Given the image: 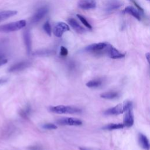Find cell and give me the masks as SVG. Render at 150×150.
Returning <instances> with one entry per match:
<instances>
[{
    "mask_svg": "<svg viewBox=\"0 0 150 150\" xmlns=\"http://www.w3.org/2000/svg\"><path fill=\"white\" fill-rule=\"evenodd\" d=\"M26 25V22L25 20H20L18 21L2 25L0 26V32L9 33L17 31L25 27Z\"/></svg>",
    "mask_w": 150,
    "mask_h": 150,
    "instance_id": "3957f363",
    "label": "cell"
},
{
    "mask_svg": "<svg viewBox=\"0 0 150 150\" xmlns=\"http://www.w3.org/2000/svg\"><path fill=\"white\" fill-rule=\"evenodd\" d=\"M43 28L44 31L46 32V33L50 36L52 35V28L50 24V22L49 21H47L43 25Z\"/></svg>",
    "mask_w": 150,
    "mask_h": 150,
    "instance_id": "44dd1931",
    "label": "cell"
},
{
    "mask_svg": "<svg viewBox=\"0 0 150 150\" xmlns=\"http://www.w3.org/2000/svg\"><path fill=\"white\" fill-rule=\"evenodd\" d=\"M52 54V51L50 50H40V51H37L35 52V54L37 56H47Z\"/></svg>",
    "mask_w": 150,
    "mask_h": 150,
    "instance_id": "603a6c76",
    "label": "cell"
},
{
    "mask_svg": "<svg viewBox=\"0 0 150 150\" xmlns=\"http://www.w3.org/2000/svg\"><path fill=\"white\" fill-rule=\"evenodd\" d=\"M121 5H122V4L120 1H116V0H113L108 4V5H107V7L105 8V10L107 12H112L114 10L118 9Z\"/></svg>",
    "mask_w": 150,
    "mask_h": 150,
    "instance_id": "2e32d148",
    "label": "cell"
},
{
    "mask_svg": "<svg viewBox=\"0 0 150 150\" xmlns=\"http://www.w3.org/2000/svg\"><path fill=\"white\" fill-rule=\"evenodd\" d=\"M8 62V60L5 57L3 54H0V66L5 64Z\"/></svg>",
    "mask_w": 150,
    "mask_h": 150,
    "instance_id": "484cf974",
    "label": "cell"
},
{
    "mask_svg": "<svg viewBox=\"0 0 150 150\" xmlns=\"http://www.w3.org/2000/svg\"><path fill=\"white\" fill-rule=\"evenodd\" d=\"M79 149L80 150H99L95 148H88V147H84V146H80L79 147Z\"/></svg>",
    "mask_w": 150,
    "mask_h": 150,
    "instance_id": "83f0119b",
    "label": "cell"
},
{
    "mask_svg": "<svg viewBox=\"0 0 150 150\" xmlns=\"http://www.w3.org/2000/svg\"><path fill=\"white\" fill-rule=\"evenodd\" d=\"M145 57L146 58V60L148 61V62H149V53H146L145 54Z\"/></svg>",
    "mask_w": 150,
    "mask_h": 150,
    "instance_id": "f546056e",
    "label": "cell"
},
{
    "mask_svg": "<svg viewBox=\"0 0 150 150\" xmlns=\"http://www.w3.org/2000/svg\"><path fill=\"white\" fill-rule=\"evenodd\" d=\"M48 11L49 8L47 6H42L39 8L31 18L30 22L32 23H38L45 16V15L48 13Z\"/></svg>",
    "mask_w": 150,
    "mask_h": 150,
    "instance_id": "5b68a950",
    "label": "cell"
},
{
    "mask_svg": "<svg viewBox=\"0 0 150 150\" xmlns=\"http://www.w3.org/2000/svg\"><path fill=\"white\" fill-rule=\"evenodd\" d=\"M102 84V81L99 79H94L88 81L86 83V86L89 88H96L100 86Z\"/></svg>",
    "mask_w": 150,
    "mask_h": 150,
    "instance_id": "ffe728a7",
    "label": "cell"
},
{
    "mask_svg": "<svg viewBox=\"0 0 150 150\" xmlns=\"http://www.w3.org/2000/svg\"><path fill=\"white\" fill-rule=\"evenodd\" d=\"M60 54L62 56H66L68 54V50L67 49L66 47L64 46H61L60 47Z\"/></svg>",
    "mask_w": 150,
    "mask_h": 150,
    "instance_id": "d4e9b609",
    "label": "cell"
},
{
    "mask_svg": "<svg viewBox=\"0 0 150 150\" xmlns=\"http://www.w3.org/2000/svg\"><path fill=\"white\" fill-rule=\"evenodd\" d=\"M131 1L135 5V6L137 7V9H138L139 10V12H141H141H142V13H144V9L135 1H134V0H131Z\"/></svg>",
    "mask_w": 150,
    "mask_h": 150,
    "instance_id": "4316f807",
    "label": "cell"
},
{
    "mask_svg": "<svg viewBox=\"0 0 150 150\" xmlns=\"http://www.w3.org/2000/svg\"><path fill=\"white\" fill-rule=\"evenodd\" d=\"M123 13L129 14L138 21L141 20V17L140 12L139 11H138L137 9L136 8H134L133 6H128L125 7L123 11Z\"/></svg>",
    "mask_w": 150,
    "mask_h": 150,
    "instance_id": "9a60e30c",
    "label": "cell"
},
{
    "mask_svg": "<svg viewBox=\"0 0 150 150\" xmlns=\"http://www.w3.org/2000/svg\"><path fill=\"white\" fill-rule=\"evenodd\" d=\"M124 127L122 123H111L107 124L103 127V129L104 130H114L118 129H121Z\"/></svg>",
    "mask_w": 150,
    "mask_h": 150,
    "instance_id": "d6986e66",
    "label": "cell"
},
{
    "mask_svg": "<svg viewBox=\"0 0 150 150\" xmlns=\"http://www.w3.org/2000/svg\"><path fill=\"white\" fill-rule=\"evenodd\" d=\"M42 127L45 129H55L57 128V125L52 123H47L43 125Z\"/></svg>",
    "mask_w": 150,
    "mask_h": 150,
    "instance_id": "cb8c5ba5",
    "label": "cell"
},
{
    "mask_svg": "<svg viewBox=\"0 0 150 150\" xmlns=\"http://www.w3.org/2000/svg\"><path fill=\"white\" fill-rule=\"evenodd\" d=\"M96 5L95 0H80L77 4L78 7L84 10L94 9L96 7Z\"/></svg>",
    "mask_w": 150,
    "mask_h": 150,
    "instance_id": "30bf717a",
    "label": "cell"
},
{
    "mask_svg": "<svg viewBox=\"0 0 150 150\" xmlns=\"http://www.w3.org/2000/svg\"><path fill=\"white\" fill-rule=\"evenodd\" d=\"M67 22L77 33H83L86 32V29L74 18H69L67 19Z\"/></svg>",
    "mask_w": 150,
    "mask_h": 150,
    "instance_id": "4fadbf2b",
    "label": "cell"
},
{
    "mask_svg": "<svg viewBox=\"0 0 150 150\" xmlns=\"http://www.w3.org/2000/svg\"><path fill=\"white\" fill-rule=\"evenodd\" d=\"M1 83V80H0V83Z\"/></svg>",
    "mask_w": 150,
    "mask_h": 150,
    "instance_id": "4dcf8cb0",
    "label": "cell"
},
{
    "mask_svg": "<svg viewBox=\"0 0 150 150\" xmlns=\"http://www.w3.org/2000/svg\"><path fill=\"white\" fill-rule=\"evenodd\" d=\"M118 96H119V94L118 92L114 91H107V92H105L101 94L100 97L104 99L111 100V99H114L117 98Z\"/></svg>",
    "mask_w": 150,
    "mask_h": 150,
    "instance_id": "ac0fdd59",
    "label": "cell"
},
{
    "mask_svg": "<svg viewBox=\"0 0 150 150\" xmlns=\"http://www.w3.org/2000/svg\"><path fill=\"white\" fill-rule=\"evenodd\" d=\"M123 118V125L124 127H131L133 125L134 122V114L132 111V107L127 109L125 112Z\"/></svg>",
    "mask_w": 150,
    "mask_h": 150,
    "instance_id": "ba28073f",
    "label": "cell"
},
{
    "mask_svg": "<svg viewBox=\"0 0 150 150\" xmlns=\"http://www.w3.org/2000/svg\"><path fill=\"white\" fill-rule=\"evenodd\" d=\"M107 53L110 57L114 59H121L123 58L125 56V54L120 52L118 50L115 49L114 47L112 46H109L108 45L107 47Z\"/></svg>",
    "mask_w": 150,
    "mask_h": 150,
    "instance_id": "8fae6325",
    "label": "cell"
},
{
    "mask_svg": "<svg viewBox=\"0 0 150 150\" xmlns=\"http://www.w3.org/2000/svg\"><path fill=\"white\" fill-rule=\"evenodd\" d=\"M147 1H149V0H147Z\"/></svg>",
    "mask_w": 150,
    "mask_h": 150,
    "instance_id": "1f68e13d",
    "label": "cell"
},
{
    "mask_svg": "<svg viewBox=\"0 0 150 150\" xmlns=\"http://www.w3.org/2000/svg\"><path fill=\"white\" fill-rule=\"evenodd\" d=\"M69 30H70V27L67 23L63 22H57L54 26L53 32L54 35L56 37L60 38L62 36V35L64 32Z\"/></svg>",
    "mask_w": 150,
    "mask_h": 150,
    "instance_id": "8992f818",
    "label": "cell"
},
{
    "mask_svg": "<svg viewBox=\"0 0 150 150\" xmlns=\"http://www.w3.org/2000/svg\"><path fill=\"white\" fill-rule=\"evenodd\" d=\"M56 122L62 125H71V126H79L82 124V121L74 117H63L58 119Z\"/></svg>",
    "mask_w": 150,
    "mask_h": 150,
    "instance_id": "277c9868",
    "label": "cell"
},
{
    "mask_svg": "<svg viewBox=\"0 0 150 150\" xmlns=\"http://www.w3.org/2000/svg\"><path fill=\"white\" fill-rule=\"evenodd\" d=\"M138 143L140 146L144 150L149 149V142L148 138L142 133H139L138 135Z\"/></svg>",
    "mask_w": 150,
    "mask_h": 150,
    "instance_id": "5bb4252c",
    "label": "cell"
},
{
    "mask_svg": "<svg viewBox=\"0 0 150 150\" xmlns=\"http://www.w3.org/2000/svg\"><path fill=\"white\" fill-rule=\"evenodd\" d=\"M29 150H42V148L39 146H32L29 148Z\"/></svg>",
    "mask_w": 150,
    "mask_h": 150,
    "instance_id": "f1b7e54d",
    "label": "cell"
},
{
    "mask_svg": "<svg viewBox=\"0 0 150 150\" xmlns=\"http://www.w3.org/2000/svg\"><path fill=\"white\" fill-rule=\"evenodd\" d=\"M17 14L16 11H4L0 12V22L4 21L9 18L15 16Z\"/></svg>",
    "mask_w": 150,
    "mask_h": 150,
    "instance_id": "e0dca14e",
    "label": "cell"
},
{
    "mask_svg": "<svg viewBox=\"0 0 150 150\" xmlns=\"http://www.w3.org/2000/svg\"><path fill=\"white\" fill-rule=\"evenodd\" d=\"M23 40L28 54H30L32 51V40L29 30H26L23 32Z\"/></svg>",
    "mask_w": 150,
    "mask_h": 150,
    "instance_id": "7c38bea8",
    "label": "cell"
},
{
    "mask_svg": "<svg viewBox=\"0 0 150 150\" xmlns=\"http://www.w3.org/2000/svg\"><path fill=\"white\" fill-rule=\"evenodd\" d=\"M31 64V63L29 61H22L12 65L9 69L10 72H17L22 71L28 67Z\"/></svg>",
    "mask_w": 150,
    "mask_h": 150,
    "instance_id": "9c48e42d",
    "label": "cell"
},
{
    "mask_svg": "<svg viewBox=\"0 0 150 150\" xmlns=\"http://www.w3.org/2000/svg\"><path fill=\"white\" fill-rule=\"evenodd\" d=\"M108 44L106 42H100L97 43L91 44L87 46H86L84 50L87 52H99L103 50L106 49Z\"/></svg>",
    "mask_w": 150,
    "mask_h": 150,
    "instance_id": "52a82bcc",
    "label": "cell"
},
{
    "mask_svg": "<svg viewBox=\"0 0 150 150\" xmlns=\"http://www.w3.org/2000/svg\"><path fill=\"white\" fill-rule=\"evenodd\" d=\"M132 107V102L129 101H125L123 103H120L114 107H111L106 110L104 111V114L112 115H119L123 114L127 109Z\"/></svg>",
    "mask_w": 150,
    "mask_h": 150,
    "instance_id": "6da1fadb",
    "label": "cell"
},
{
    "mask_svg": "<svg viewBox=\"0 0 150 150\" xmlns=\"http://www.w3.org/2000/svg\"><path fill=\"white\" fill-rule=\"evenodd\" d=\"M50 111L56 114H77L81 112V109L78 107L59 105L56 106H52L49 108Z\"/></svg>",
    "mask_w": 150,
    "mask_h": 150,
    "instance_id": "7a4b0ae2",
    "label": "cell"
},
{
    "mask_svg": "<svg viewBox=\"0 0 150 150\" xmlns=\"http://www.w3.org/2000/svg\"><path fill=\"white\" fill-rule=\"evenodd\" d=\"M77 17L79 19V20L81 21V22L88 29H92V26L88 22V21L86 19V18L84 17H83L82 15H80V14H77Z\"/></svg>",
    "mask_w": 150,
    "mask_h": 150,
    "instance_id": "7402d4cb",
    "label": "cell"
}]
</instances>
